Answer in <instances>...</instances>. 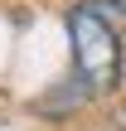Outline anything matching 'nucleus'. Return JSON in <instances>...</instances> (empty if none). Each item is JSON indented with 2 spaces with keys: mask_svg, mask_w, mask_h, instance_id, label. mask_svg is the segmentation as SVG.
Returning <instances> with one entry per match:
<instances>
[{
  "mask_svg": "<svg viewBox=\"0 0 126 131\" xmlns=\"http://www.w3.org/2000/svg\"><path fill=\"white\" fill-rule=\"evenodd\" d=\"M68 44H73V68H78L83 92L102 97L121 83V39L97 5H73L68 10Z\"/></svg>",
  "mask_w": 126,
  "mask_h": 131,
  "instance_id": "f257e3e1",
  "label": "nucleus"
},
{
  "mask_svg": "<svg viewBox=\"0 0 126 131\" xmlns=\"http://www.w3.org/2000/svg\"><path fill=\"white\" fill-rule=\"evenodd\" d=\"M117 126H121V131H126V107H121V112H117Z\"/></svg>",
  "mask_w": 126,
  "mask_h": 131,
  "instance_id": "f03ea898",
  "label": "nucleus"
}]
</instances>
